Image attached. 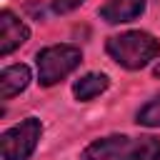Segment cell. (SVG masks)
<instances>
[{
	"label": "cell",
	"mask_w": 160,
	"mask_h": 160,
	"mask_svg": "<svg viewBox=\"0 0 160 160\" xmlns=\"http://www.w3.org/2000/svg\"><path fill=\"white\" fill-rule=\"evenodd\" d=\"M105 50L118 65L128 70H140L160 55V40L145 30H128L108 38Z\"/></svg>",
	"instance_id": "1"
},
{
	"label": "cell",
	"mask_w": 160,
	"mask_h": 160,
	"mask_svg": "<svg viewBox=\"0 0 160 160\" xmlns=\"http://www.w3.org/2000/svg\"><path fill=\"white\" fill-rule=\"evenodd\" d=\"M82 60L80 48L75 45H50L38 52V80L40 85L50 88L68 78Z\"/></svg>",
	"instance_id": "2"
},
{
	"label": "cell",
	"mask_w": 160,
	"mask_h": 160,
	"mask_svg": "<svg viewBox=\"0 0 160 160\" xmlns=\"http://www.w3.org/2000/svg\"><path fill=\"white\" fill-rule=\"evenodd\" d=\"M42 135V122L38 118H25L22 122L8 128L0 135V155L2 160H28Z\"/></svg>",
	"instance_id": "3"
},
{
	"label": "cell",
	"mask_w": 160,
	"mask_h": 160,
	"mask_svg": "<svg viewBox=\"0 0 160 160\" xmlns=\"http://www.w3.org/2000/svg\"><path fill=\"white\" fill-rule=\"evenodd\" d=\"M28 38H30V28L15 12L2 10L0 12V55H10L22 42H28Z\"/></svg>",
	"instance_id": "4"
},
{
	"label": "cell",
	"mask_w": 160,
	"mask_h": 160,
	"mask_svg": "<svg viewBox=\"0 0 160 160\" xmlns=\"http://www.w3.org/2000/svg\"><path fill=\"white\" fill-rule=\"evenodd\" d=\"M145 12V0H108L100 8V18L110 25L138 20Z\"/></svg>",
	"instance_id": "5"
},
{
	"label": "cell",
	"mask_w": 160,
	"mask_h": 160,
	"mask_svg": "<svg viewBox=\"0 0 160 160\" xmlns=\"http://www.w3.org/2000/svg\"><path fill=\"white\" fill-rule=\"evenodd\" d=\"M128 148H130V140L125 135H108V138L92 140L82 150V160H112V158L122 155Z\"/></svg>",
	"instance_id": "6"
},
{
	"label": "cell",
	"mask_w": 160,
	"mask_h": 160,
	"mask_svg": "<svg viewBox=\"0 0 160 160\" xmlns=\"http://www.w3.org/2000/svg\"><path fill=\"white\" fill-rule=\"evenodd\" d=\"M30 85V68L28 65H8L2 72H0V98L2 100H10L15 98L18 92H22L25 88Z\"/></svg>",
	"instance_id": "7"
},
{
	"label": "cell",
	"mask_w": 160,
	"mask_h": 160,
	"mask_svg": "<svg viewBox=\"0 0 160 160\" xmlns=\"http://www.w3.org/2000/svg\"><path fill=\"white\" fill-rule=\"evenodd\" d=\"M108 85H110V80H108L105 72H88V75H82V78L72 85V95H75L80 102H88V100L98 98L100 92H105Z\"/></svg>",
	"instance_id": "8"
},
{
	"label": "cell",
	"mask_w": 160,
	"mask_h": 160,
	"mask_svg": "<svg viewBox=\"0 0 160 160\" xmlns=\"http://www.w3.org/2000/svg\"><path fill=\"white\" fill-rule=\"evenodd\" d=\"M120 160H160V138L145 135L130 142V148L125 150V155H120Z\"/></svg>",
	"instance_id": "9"
},
{
	"label": "cell",
	"mask_w": 160,
	"mask_h": 160,
	"mask_svg": "<svg viewBox=\"0 0 160 160\" xmlns=\"http://www.w3.org/2000/svg\"><path fill=\"white\" fill-rule=\"evenodd\" d=\"M138 125L145 128H160V95L152 98L148 105H142L138 110Z\"/></svg>",
	"instance_id": "10"
},
{
	"label": "cell",
	"mask_w": 160,
	"mask_h": 160,
	"mask_svg": "<svg viewBox=\"0 0 160 160\" xmlns=\"http://www.w3.org/2000/svg\"><path fill=\"white\" fill-rule=\"evenodd\" d=\"M82 2H85V0H52L50 8H52V12H58V15H68V12L78 10Z\"/></svg>",
	"instance_id": "11"
}]
</instances>
